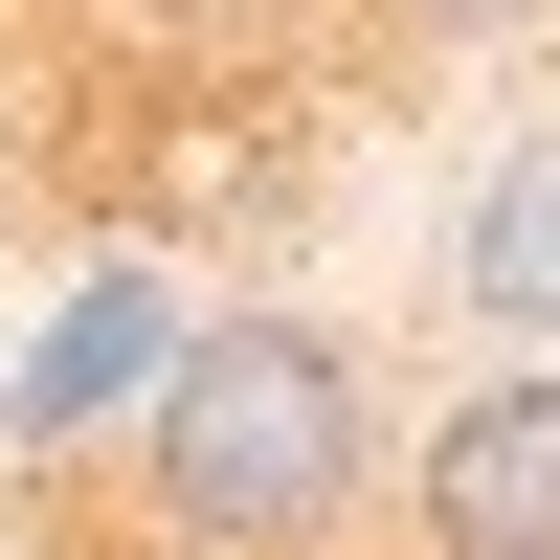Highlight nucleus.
Returning <instances> with one entry per match:
<instances>
[{
  "label": "nucleus",
  "instance_id": "20e7f679",
  "mask_svg": "<svg viewBox=\"0 0 560 560\" xmlns=\"http://www.w3.org/2000/svg\"><path fill=\"white\" fill-rule=\"evenodd\" d=\"M404 23H560V0H404Z\"/></svg>",
  "mask_w": 560,
  "mask_h": 560
},
{
  "label": "nucleus",
  "instance_id": "f257e3e1",
  "mask_svg": "<svg viewBox=\"0 0 560 560\" xmlns=\"http://www.w3.org/2000/svg\"><path fill=\"white\" fill-rule=\"evenodd\" d=\"M359 493V337H314V314H224V337H179L158 382V516L202 560H292L337 538Z\"/></svg>",
  "mask_w": 560,
  "mask_h": 560
},
{
  "label": "nucleus",
  "instance_id": "f03ea898",
  "mask_svg": "<svg viewBox=\"0 0 560 560\" xmlns=\"http://www.w3.org/2000/svg\"><path fill=\"white\" fill-rule=\"evenodd\" d=\"M427 560H560V359H516L427 427Z\"/></svg>",
  "mask_w": 560,
  "mask_h": 560
},
{
  "label": "nucleus",
  "instance_id": "7ed1b4c3",
  "mask_svg": "<svg viewBox=\"0 0 560 560\" xmlns=\"http://www.w3.org/2000/svg\"><path fill=\"white\" fill-rule=\"evenodd\" d=\"M448 269H471V292H493V314H560V135H538V158H516V179H493V202H471V224H448Z\"/></svg>",
  "mask_w": 560,
  "mask_h": 560
}]
</instances>
